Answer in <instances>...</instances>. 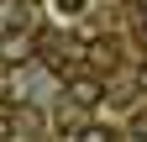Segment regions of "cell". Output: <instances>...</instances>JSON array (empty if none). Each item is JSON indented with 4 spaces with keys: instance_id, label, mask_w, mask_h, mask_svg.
I'll list each match as a JSON object with an SVG mask.
<instances>
[{
    "instance_id": "cell-1",
    "label": "cell",
    "mask_w": 147,
    "mask_h": 142,
    "mask_svg": "<svg viewBox=\"0 0 147 142\" xmlns=\"http://www.w3.org/2000/svg\"><path fill=\"white\" fill-rule=\"evenodd\" d=\"M63 95H68V105H74V111H95V105L105 100V84H100L95 74H68Z\"/></svg>"
},
{
    "instance_id": "cell-2",
    "label": "cell",
    "mask_w": 147,
    "mask_h": 142,
    "mask_svg": "<svg viewBox=\"0 0 147 142\" xmlns=\"http://www.w3.org/2000/svg\"><path fill=\"white\" fill-rule=\"evenodd\" d=\"M79 142H116V132H110V126H84Z\"/></svg>"
},
{
    "instance_id": "cell-3",
    "label": "cell",
    "mask_w": 147,
    "mask_h": 142,
    "mask_svg": "<svg viewBox=\"0 0 147 142\" xmlns=\"http://www.w3.org/2000/svg\"><path fill=\"white\" fill-rule=\"evenodd\" d=\"M11 100H16V79L0 68V105H11Z\"/></svg>"
},
{
    "instance_id": "cell-4",
    "label": "cell",
    "mask_w": 147,
    "mask_h": 142,
    "mask_svg": "<svg viewBox=\"0 0 147 142\" xmlns=\"http://www.w3.org/2000/svg\"><path fill=\"white\" fill-rule=\"evenodd\" d=\"M11 137H16V121H11L5 111H0V142H11Z\"/></svg>"
},
{
    "instance_id": "cell-5",
    "label": "cell",
    "mask_w": 147,
    "mask_h": 142,
    "mask_svg": "<svg viewBox=\"0 0 147 142\" xmlns=\"http://www.w3.org/2000/svg\"><path fill=\"white\" fill-rule=\"evenodd\" d=\"M84 5V0H58V11H79Z\"/></svg>"
},
{
    "instance_id": "cell-6",
    "label": "cell",
    "mask_w": 147,
    "mask_h": 142,
    "mask_svg": "<svg viewBox=\"0 0 147 142\" xmlns=\"http://www.w3.org/2000/svg\"><path fill=\"white\" fill-rule=\"evenodd\" d=\"M137 84H142V95H147V68H142V74H137Z\"/></svg>"
},
{
    "instance_id": "cell-7",
    "label": "cell",
    "mask_w": 147,
    "mask_h": 142,
    "mask_svg": "<svg viewBox=\"0 0 147 142\" xmlns=\"http://www.w3.org/2000/svg\"><path fill=\"white\" fill-rule=\"evenodd\" d=\"M142 32H147V21H142Z\"/></svg>"
}]
</instances>
